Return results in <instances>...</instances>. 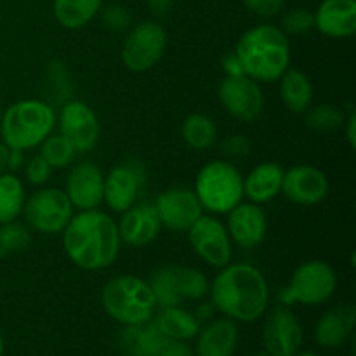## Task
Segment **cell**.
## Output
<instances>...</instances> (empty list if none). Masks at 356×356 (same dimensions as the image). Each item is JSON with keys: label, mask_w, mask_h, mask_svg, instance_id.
Listing matches in <instances>:
<instances>
[{"label": "cell", "mask_w": 356, "mask_h": 356, "mask_svg": "<svg viewBox=\"0 0 356 356\" xmlns=\"http://www.w3.org/2000/svg\"><path fill=\"white\" fill-rule=\"evenodd\" d=\"M219 270L209 285L216 312L235 322L250 323L259 320L270 301L263 271L249 263H229Z\"/></svg>", "instance_id": "cell-1"}, {"label": "cell", "mask_w": 356, "mask_h": 356, "mask_svg": "<svg viewBox=\"0 0 356 356\" xmlns=\"http://www.w3.org/2000/svg\"><path fill=\"white\" fill-rule=\"evenodd\" d=\"M63 247L75 266L99 271L111 266L120 252L118 226L111 216L99 209L80 211L63 229Z\"/></svg>", "instance_id": "cell-2"}, {"label": "cell", "mask_w": 356, "mask_h": 356, "mask_svg": "<svg viewBox=\"0 0 356 356\" xmlns=\"http://www.w3.org/2000/svg\"><path fill=\"white\" fill-rule=\"evenodd\" d=\"M235 54L243 75L256 82H275L291 66V42L287 33L273 24H257L238 38Z\"/></svg>", "instance_id": "cell-3"}, {"label": "cell", "mask_w": 356, "mask_h": 356, "mask_svg": "<svg viewBox=\"0 0 356 356\" xmlns=\"http://www.w3.org/2000/svg\"><path fill=\"white\" fill-rule=\"evenodd\" d=\"M56 111L52 104L40 99H23L10 104L0 115V136L9 149H26L40 145L56 127Z\"/></svg>", "instance_id": "cell-4"}, {"label": "cell", "mask_w": 356, "mask_h": 356, "mask_svg": "<svg viewBox=\"0 0 356 356\" xmlns=\"http://www.w3.org/2000/svg\"><path fill=\"white\" fill-rule=\"evenodd\" d=\"M103 309L122 325H141L153 320L156 301L148 282L132 275L113 277L101 291Z\"/></svg>", "instance_id": "cell-5"}, {"label": "cell", "mask_w": 356, "mask_h": 356, "mask_svg": "<svg viewBox=\"0 0 356 356\" xmlns=\"http://www.w3.org/2000/svg\"><path fill=\"white\" fill-rule=\"evenodd\" d=\"M193 191L204 211L228 214L243 200V176L232 162L212 160L198 170Z\"/></svg>", "instance_id": "cell-6"}, {"label": "cell", "mask_w": 356, "mask_h": 356, "mask_svg": "<svg viewBox=\"0 0 356 356\" xmlns=\"http://www.w3.org/2000/svg\"><path fill=\"white\" fill-rule=\"evenodd\" d=\"M337 289V275L329 263L322 259H309L299 264L292 273L287 287L282 289L278 301L291 306H322L329 301Z\"/></svg>", "instance_id": "cell-7"}, {"label": "cell", "mask_w": 356, "mask_h": 356, "mask_svg": "<svg viewBox=\"0 0 356 356\" xmlns=\"http://www.w3.org/2000/svg\"><path fill=\"white\" fill-rule=\"evenodd\" d=\"M28 228L44 235H56L66 228L73 216L68 195L54 186L42 188L24 200L23 212Z\"/></svg>", "instance_id": "cell-8"}, {"label": "cell", "mask_w": 356, "mask_h": 356, "mask_svg": "<svg viewBox=\"0 0 356 356\" xmlns=\"http://www.w3.org/2000/svg\"><path fill=\"white\" fill-rule=\"evenodd\" d=\"M167 45V33L156 21H143L131 28L122 45V63L134 73L152 70L162 59Z\"/></svg>", "instance_id": "cell-9"}, {"label": "cell", "mask_w": 356, "mask_h": 356, "mask_svg": "<svg viewBox=\"0 0 356 356\" xmlns=\"http://www.w3.org/2000/svg\"><path fill=\"white\" fill-rule=\"evenodd\" d=\"M190 245L209 266L222 268L232 263L233 247L226 226L214 216H204L188 229Z\"/></svg>", "instance_id": "cell-10"}, {"label": "cell", "mask_w": 356, "mask_h": 356, "mask_svg": "<svg viewBox=\"0 0 356 356\" xmlns=\"http://www.w3.org/2000/svg\"><path fill=\"white\" fill-rule=\"evenodd\" d=\"M145 163L127 159L117 163L104 177V200L113 212L122 214L136 204L146 183Z\"/></svg>", "instance_id": "cell-11"}, {"label": "cell", "mask_w": 356, "mask_h": 356, "mask_svg": "<svg viewBox=\"0 0 356 356\" xmlns=\"http://www.w3.org/2000/svg\"><path fill=\"white\" fill-rule=\"evenodd\" d=\"M218 97L222 108L240 122L250 124L263 113L264 94L259 82L247 75L225 76L218 87Z\"/></svg>", "instance_id": "cell-12"}, {"label": "cell", "mask_w": 356, "mask_h": 356, "mask_svg": "<svg viewBox=\"0 0 356 356\" xmlns=\"http://www.w3.org/2000/svg\"><path fill=\"white\" fill-rule=\"evenodd\" d=\"M302 327L291 306L278 305L268 312L263 325L264 350L271 356H294L301 350Z\"/></svg>", "instance_id": "cell-13"}, {"label": "cell", "mask_w": 356, "mask_h": 356, "mask_svg": "<svg viewBox=\"0 0 356 356\" xmlns=\"http://www.w3.org/2000/svg\"><path fill=\"white\" fill-rule=\"evenodd\" d=\"M56 124L59 125V134L76 153H87L97 145L99 122L92 108L83 101H68L63 104Z\"/></svg>", "instance_id": "cell-14"}, {"label": "cell", "mask_w": 356, "mask_h": 356, "mask_svg": "<svg viewBox=\"0 0 356 356\" xmlns=\"http://www.w3.org/2000/svg\"><path fill=\"white\" fill-rule=\"evenodd\" d=\"M153 205L159 212L162 226L176 233H186L204 214L195 191L184 186H174L162 191Z\"/></svg>", "instance_id": "cell-15"}, {"label": "cell", "mask_w": 356, "mask_h": 356, "mask_svg": "<svg viewBox=\"0 0 356 356\" xmlns=\"http://www.w3.org/2000/svg\"><path fill=\"white\" fill-rule=\"evenodd\" d=\"M329 190V179L315 165L301 163L284 170L280 193L292 204L316 205L325 200Z\"/></svg>", "instance_id": "cell-16"}, {"label": "cell", "mask_w": 356, "mask_h": 356, "mask_svg": "<svg viewBox=\"0 0 356 356\" xmlns=\"http://www.w3.org/2000/svg\"><path fill=\"white\" fill-rule=\"evenodd\" d=\"M226 229L233 243L240 249H256L268 232V216L259 204L240 202L226 214Z\"/></svg>", "instance_id": "cell-17"}, {"label": "cell", "mask_w": 356, "mask_h": 356, "mask_svg": "<svg viewBox=\"0 0 356 356\" xmlns=\"http://www.w3.org/2000/svg\"><path fill=\"white\" fill-rule=\"evenodd\" d=\"M66 195L79 211L97 209L104 200V174L96 163H76L66 177Z\"/></svg>", "instance_id": "cell-18"}, {"label": "cell", "mask_w": 356, "mask_h": 356, "mask_svg": "<svg viewBox=\"0 0 356 356\" xmlns=\"http://www.w3.org/2000/svg\"><path fill=\"white\" fill-rule=\"evenodd\" d=\"M118 226L120 242L131 247H145L159 236L162 221L153 204H138L122 212Z\"/></svg>", "instance_id": "cell-19"}, {"label": "cell", "mask_w": 356, "mask_h": 356, "mask_svg": "<svg viewBox=\"0 0 356 356\" xmlns=\"http://www.w3.org/2000/svg\"><path fill=\"white\" fill-rule=\"evenodd\" d=\"M356 308L353 305H339L327 309L315 325V341L327 350L343 348L353 336Z\"/></svg>", "instance_id": "cell-20"}, {"label": "cell", "mask_w": 356, "mask_h": 356, "mask_svg": "<svg viewBox=\"0 0 356 356\" xmlns=\"http://www.w3.org/2000/svg\"><path fill=\"white\" fill-rule=\"evenodd\" d=\"M315 28L329 38H350L356 31V0H322Z\"/></svg>", "instance_id": "cell-21"}, {"label": "cell", "mask_w": 356, "mask_h": 356, "mask_svg": "<svg viewBox=\"0 0 356 356\" xmlns=\"http://www.w3.org/2000/svg\"><path fill=\"white\" fill-rule=\"evenodd\" d=\"M238 344V327L232 318L211 320L198 330L193 353L197 356H233Z\"/></svg>", "instance_id": "cell-22"}, {"label": "cell", "mask_w": 356, "mask_h": 356, "mask_svg": "<svg viewBox=\"0 0 356 356\" xmlns=\"http://www.w3.org/2000/svg\"><path fill=\"white\" fill-rule=\"evenodd\" d=\"M284 169L277 162H263L243 177V197L254 204H266L282 191Z\"/></svg>", "instance_id": "cell-23"}, {"label": "cell", "mask_w": 356, "mask_h": 356, "mask_svg": "<svg viewBox=\"0 0 356 356\" xmlns=\"http://www.w3.org/2000/svg\"><path fill=\"white\" fill-rule=\"evenodd\" d=\"M167 337L153 322L141 325H125L118 336V346L125 356H156Z\"/></svg>", "instance_id": "cell-24"}, {"label": "cell", "mask_w": 356, "mask_h": 356, "mask_svg": "<svg viewBox=\"0 0 356 356\" xmlns=\"http://www.w3.org/2000/svg\"><path fill=\"white\" fill-rule=\"evenodd\" d=\"M153 323L167 339L174 341H190L197 337L200 330V322L195 318L193 313L186 312L181 306L160 308V312L153 315Z\"/></svg>", "instance_id": "cell-25"}, {"label": "cell", "mask_w": 356, "mask_h": 356, "mask_svg": "<svg viewBox=\"0 0 356 356\" xmlns=\"http://www.w3.org/2000/svg\"><path fill=\"white\" fill-rule=\"evenodd\" d=\"M282 103L292 113H305L313 103V83L301 70L289 68L280 76Z\"/></svg>", "instance_id": "cell-26"}, {"label": "cell", "mask_w": 356, "mask_h": 356, "mask_svg": "<svg viewBox=\"0 0 356 356\" xmlns=\"http://www.w3.org/2000/svg\"><path fill=\"white\" fill-rule=\"evenodd\" d=\"M54 17L66 30L87 26L101 10V0H54Z\"/></svg>", "instance_id": "cell-27"}, {"label": "cell", "mask_w": 356, "mask_h": 356, "mask_svg": "<svg viewBox=\"0 0 356 356\" xmlns=\"http://www.w3.org/2000/svg\"><path fill=\"white\" fill-rule=\"evenodd\" d=\"M174 291L181 301H200L209 294V280L200 270L190 266H169Z\"/></svg>", "instance_id": "cell-28"}, {"label": "cell", "mask_w": 356, "mask_h": 356, "mask_svg": "<svg viewBox=\"0 0 356 356\" xmlns=\"http://www.w3.org/2000/svg\"><path fill=\"white\" fill-rule=\"evenodd\" d=\"M181 136L186 143L188 148L195 152H204V149L212 148L218 139V127L214 120L204 113H191L184 118L183 127H181Z\"/></svg>", "instance_id": "cell-29"}, {"label": "cell", "mask_w": 356, "mask_h": 356, "mask_svg": "<svg viewBox=\"0 0 356 356\" xmlns=\"http://www.w3.org/2000/svg\"><path fill=\"white\" fill-rule=\"evenodd\" d=\"M24 186L14 172L0 174V225L16 221L23 212Z\"/></svg>", "instance_id": "cell-30"}, {"label": "cell", "mask_w": 356, "mask_h": 356, "mask_svg": "<svg viewBox=\"0 0 356 356\" xmlns=\"http://www.w3.org/2000/svg\"><path fill=\"white\" fill-rule=\"evenodd\" d=\"M346 120V115L336 104H315V106H309L305 111V124L306 127L312 129L315 132H323V134H329V132L339 131L344 125Z\"/></svg>", "instance_id": "cell-31"}, {"label": "cell", "mask_w": 356, "mask_h": 356, "mask_svg": "<svg viewBox=\"0 0 356 356\" xmlns=\"http://www.w3.org/2000/svg\"><path fill=\"white\" fill-rule=\"evenodd\" d=\"M76 152L61 134L47 136L40 143V156L52 169H65L75 159Z\"/></svg>", "instance_id": "cell-32"}, {"label": "cell", "mask_w": 356, "mask_h": 356, "mask_svg": "<svg viewBox=\"0 0 356 356\" xmlns=\"http://www.w3.org/2000/svg\"><path fill=\"white\" fill-rule=\"evenodd\" d=\"M31 243V233L26 225L17 221L0 225V256L26 250Z\"/></svg>", "instance_id": "cell-33"}, {"label": "cell", "mask_w": 356, "mask_h": 356, "mask_svg": "<svg viewBox=\"0 0 356 356\" xmlns=\"http://www.w3.org/2000/svg\"><path fill=\"white\" fill-rule=\"evenodd\" d=\"M47 90L49 96L54 97L58 103H68L72 97V80H70L68 70L61 61H51L47 66Z\"/></svg>", "instance_id": "cell-34"}, {"label": "cell", "mask_w": 356, "mask_h": 356, "mask_svg": "<svg viewBox=\"0 0 356 356\" xmlns=\"http://www.w3.org/2000/svg\"><path fill=\"white\" fill-rule=\"evenodd\" d=\"M315 28V14L309 9H289L282 16V30L291 35H306Z\"/></svg>", "instance_id": "cell-35"}, {"label": "cell", "mask_w": 356, "mask_h": 356, "mask_svg": "<svg viewBox=\"0 0 356 356\" xmlns=\"http://www.w3.org/2000/svg\"><path fill=\"white\" fill-rule=\"evenodd\" d=\"M101 13V21H103L104 26L111 31H125L131 28L132 24V16L124 6L120 3H110V6L104 7Z\"/></svg>", "instance_id": "cell-36"}, {"label": "cell", "mask_w": 356, "mask_h": 356, "mask_svg": "<svg viewBox=\"0 0 356 356\" xmlns=\"http://www.w3.org/2000/svg\"><path fill=\"white\" fill-rule=\"evenodd\" d=\"M51 174L52 167L49 165L40 155L31 156V159L24 163V176H26L28 183H31L33 186H40V184L47 183Z\"/></svg>", "instance_id": "cell-37"}, {"label": "cell", "mask_w": 356, "mask_h": 356, "mask_svg": "<svg viewBox=\"0 0 356 356\" xmlns=\"http://www.w3.org/2000/svg\"><path fill=\"white\" fill-rule=\"evenodd\" d=\"M243 6L261 17H273L284 10L285 0H242Z\"/></svg>", "instance_id": "cell-38"}, {"label": "cell", "mask_w": 356, "mask_h": 356, "mask_svg": "<svg viewBox=\"0 0 356 356\" xmlns=\"http://www.w3.org/2000/svg\"><path fill=\"white\" fill-rule=\"evenodd\" d=\"M225 152L232 156H245L250 153V141L243 136H232L222 145Z\"/></svg>", "instance_id": "cell-39"}, {"label": "cell", "mask_w": 356, "mask_h": 356, "mask_svg": "<svg viewBox=\"0 0 356 356\" xmlns=\"http://www.w3.org/2000/svg\"><path fill=\"white\" fill-rule=\"evenodd\" d=\"M156 356H195L193 350L186 344V341L167 339Z\"/></svg>", "instance_id": "cell-40"}, {"label": "cell", "mask_w": 356, "mask_h": 356, "mask_svg": "<svg viewBox=\"0 0 356 356\" xmlns=\"http://www.w3.org/2000/svg\"><path fill=\"white\" fill-rule=\"evenodd\" d=\"M222 70H225L226 76H238L243 75L242 65H240L238 58H236L235 51L228 52V54L222 58Z\"/></svg>", "instance_id": "cell-41"}, {"label": "cell", "mask_w": 356, "mask_h": 356, "mask_svg": "<svg viewBox=\"0 0 356 356\" xmlns=\"http://www.w3.org/2000/svg\"><path fill=\"white\" fill-rule=\"evenodd\" d=\"M146 3H148V9L153 16L162 17L169 13L172 0H146Z\"/></svg>", "instance_id": "cell-42"}, {"label": "cell", "mask_w": 356, "mask_h": 356, "mask_svg": "<svg viewBox=\"0 0 356 356\" xmlns=\"http://www.w3.org/2000/svg\"><path fill=\"white\" fill-rule=\"evenodd\" d=\"M24 167V152L19 149H9V160H7V170L17 172Z\"/></svg>", "instance_id": "cell-43"}, {"label": "cell", "mask_w": 356, "mask_h": 356, "mask_svg": "<svg viewBox=\"0 0 356 356\" xmlns=\"http://www.w3.org/2000/svg\"><path fill=\"white\" fill-rule=\"evenodd\" d=\"M343 127L346 129L348 143H350L351 148H355L356 146V115H355V111H351V113L348 115L346 120H344Z\"/></svg>", "instance_id": "cell-44"}, {"label": "cell", "mask_w": 356, "mask_h": 356, "mask_svg": "<svg viewBox=\"0 0 356 356\" xmlns=\"http://www.w3.org/2000/svg\"><path fill=\"white\" fill-rule=\"evenodd\" d=\"M216 308L212 306V302H204V305H200L197 308V312L193 313L195 318L198 320V322H207V320L212 318V315H214Z\"/></svg>", "instance_id": "cell-45"}, {"label": "cell", "mask_w": 356, "mask_h": 356, "mask_svg": "<svg viewBox=\"0 0 356 356\" xmlns=\"http://www.w3.org/2000/svg\"><path fill=\"white\" fill-rule=\"evenodd\" d=\"M7 160H9V148L3 143H0V174L7 170Z\"/></svg>", "instance_id": "cell-46"}, {"label": "cell", "mask_w": 356, "mask_h": 356, "mask_svg": "<svg viewBox=\"0 0 356 356\" xmlns=\"http://www.w3.org/2000/svg\"><path fill=\"white\" fill-rule=\"evenodd\" d=\"M294 356H320V355L313 353V351H298Z\"/></svg>", "instance_id": "cell-47"}, {"label": "cell", "mask_w": 356, "mask_h": 356, "mask_svg": "<svg viewBox=\"0 0 356 356\" xmlns=\"http://www.w3.org/2000/svg\"><path fill=\"white\" fill-rule=\"evenodd\" d=\"M3 355V339H2V334H0V356Z\"/></svg>", "instance_id": "cell-48"}, {"label": "cell", "mask_w": 356, "mask_h": 356, "mask_svg": "<svg viewBox=\"0 0 356 356\" xmlns=\"http://www.w3.org/2000/svg\"><path fill=\"white\" fill-rule=\"evenodd\" d=\"M254 356H271V355H268V353H261V355H254Z\"/></svg>", "instance_id": "cell-49"}, {"label": "cell", "mask_w": 356, "mask_h": 356, "mask_svg": "<svg viewBox=\"0 0 356 356\" xmlns=\"http://www.w3.org/2000/svg\"><path fill=\"white\" fill-rule=\"evenodd\" d=\"M0 115H2V111H0Z\"/></svg>", "instance_id": "cell-50"}]
</instances>
